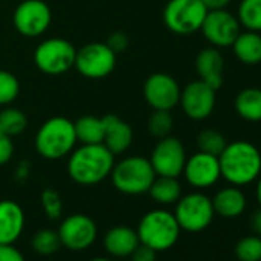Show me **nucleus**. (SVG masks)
<instances>
[{"label": "nucleus", "mask_w": 261, "mask_h": 261, "mask_svg": "<svg viewBox=\"0 0 261 261\" xmlns=\"http://www.w3.org/2000/svg\"><path fill=\"white\" fill-rule=\"evenodd\" d=\"M115 155L103 145H82L74 148L68 159L69 178L82 186H94L111 175Z\"/></svg>", "instance_id": "nucleus-1"}, {"label": "nucleus", "mask_w": 261, "mask_h": 261, "mask_svg": "<svg viewBox=\"0 0 261 261\" xmlns=\"http://www.w3.org/2000/svg\"><path fill=\"white\" fill-rule=\"evenodd\" d=\"M218 163L221 178L232 186H247L261 175V154L250 142L238 140L226 145Z\"/></svg>", "instance_id": "nucleus-2"}, {"label": "nucleus", "mask_w": 261, "mask_h": 261, "mask_svg": "<svg viewBox=\"0 0 261 261\" xmlns=\"http://www.w3.org/2000/svg\"><path fill=\"white\" fill-rule=\"evenodd\" d=\"M77 137L74 121L66 117H51L37 130L34 146L46 160H60L72 152Z\"/></svg>", "instance_id": "nucleus-3"}, {"label": "nucleus", "mask_w": 261, "mask_h": 261, "mask_svg": "<svg viewBox=\"0 0 261 261\" xmlns=\"http://www.w3.org/2000/svg\"><path fill=\"white\" fill-rule=\"evenodd\" d=\"M136 230L140 244H145L155 252L171 249L178 241L181 232L174 212L166 209H154L146 212Z\"/></svg>", "instance_id": "nucleus-4"}, {"label": "nucleus", "mask_w": 261, "mask_h": 261, "mask_svg": "<svg viewBox=\"0 0 261 261\" xmlns=\"http://www.w3.org/2000/svg\"><path fill=\"white\" fill-rule=\"evenodd\" d=\"M109 177L118 192L124 195H143L148 194L157 175L149 159L130 155L117 162Z\"/></svg>", "instance_id": "nucleus-5"}, {"label": "nucleus", "mask_w": 261, "mask_h": 261, "mask_svg": "<svg viewBox=\"0 0 261 261\" xmlns=\"http://www.w3.org/2000/svg\"><path fill=\"white\" fill-rule=\"evenodd\" d=\"M174 215L181 230L197 233L207 229L214 220L212 200L201 192H191L175 203Z\"/></svg>", "instance_id": "nucleus-6"}, {"label": "nucleus", "mask_w": 261, "mask_h": 261, "mask_svg": "<svg viewBox=\"0 0 261 261\" xmlns=\"http://www.w3.org/2000/svg\"><path fill=\"white\" fill-rule=\"evenodd\" d=\"M207 8L200 0H169L163 10V22L169 31L188 36L200 31Z\"/></svg>", "instance_id": "nucleus-7"}, {"label": "nucleus", "mask_w": 261, "mask_h": 261, "mask_svg": "<svg viewBox=\"0 0 261 261\" xmlns=\"http://www.w3.org/2000/svg\"><path fill=\"white\" fill-rule=\"evenodd\" d=\"M77 49L62 37L46 39L34 51L36 66L48 75H60L74 68Z\"/></svg>", "instance_id": "nucleus-8"}, {"label": "nucleus", "mask_w": 261, "mask_h": 261, "mask_svg": "<svg viewBox=\"0 0 261 261\" xmlns=\"http://www.w3.org/2000/svg\"><path fill=\"white\" fill-rule=\"evenodd\" d=\"M117 63V54L106 45L100 42H92L75 53L74 68L80 75L91 80H98L108 77Z\"/></svg>", "instance_id": "nucleus-9"}, {"label": "nucleus", "mask_w": 261, "mask_h": 261, "mask_svg": "<svg viewBox=\"0 0 261 261\" xmlns=\"http://www.w3.org/2000/svg\"><path fill=\"white\" fill-rule=\"evenodd\" d=\"M204 39L214 48H229L241 33V25L235 14L224 10L207 11L200 28Z\"/></svg>", "instance_id": "nucleus-10"}, {"label": "nucleus", "mask_w": 261, "mask_h": 261, "mask_svg": "<svg viewBox=\"0 0 261 261\" xmlns=\"http://www.w3.org/2000/svg\"><path fill=\"white\" fill-rule=\"evenodd\" d=\"M186 159L188 157L183 143L178 139L168 136L159 140V143L152 149L149 162L155 175L178 178L183 174Z\"/></svg>", "instance_id": "nucleus-11"}, {"label": "nucleus", "mask_w": 261, "mask_h": 261, "mask_svg": "<svg viewBox=\"0 0 261 261\" xmlns=\"http://www.w3.org/2000/svg\"><path fill=\"white\" fill-rule=\"evenodd\" d=\"M57 233L63 247L69 250H85L97 240V224L85 214H72L60 221Z\"/></svg>", "instance_id": "nucleus-12"}, {"label": "nucleus", "mask_w": 261, "mask_h": 261, "mask_svg": "<svg viewBox=\"0 0 261 261\" xmlns=\"http://www.w3.org/2000/svg\"><path fill=\"white\" fill-rule=\"evenodd\" d=\"M51 20V8L43 0H23L13 16L16 30L25 37L42 36L49 28Z\"/></svg>", "instance_id": "nucleus-13"}, {"label": "nucleus", "mask_w": 261, "mask_h": 261, "mask_svg": "<svg viewBox=\"0 0 261 261\" xmlns=\"http://www.w3.org/2000/svg\"><path fill=\"white\" fill-rule=\"evenodd\" d=\"M215 89L198 79L188 83L181 89L178 105L191 120H206L215 109Z\"/></svg>", "instance_id": "nucleus-14"}, {"label": "nucleus", "mask_w": 261, "mask_h": 261, "mask_svg": "<svg viewBox=\"0 0 261 261\" xmlns=\"http://www.w3.org/2000/svg\"><path fill=\"white\" fill-rule=\"evenodd\" d=\"M180 85L166 72L149 75L143 85V97L152 109L172 111L180 101Z\"/></svg>", "instance_id": "nucleus-15"}, {"label": "nucleus", "mask_w": 261, "mask_h": 261, "mask_svg": "<svg viewBox=\"0 0 261 261\" xmlns=\"http://www.w3.org/2000/svg\"><path fill=\"white\" fill-rule=\"evenodd\" d=\"M183 175L186 181L195 189H207L214 186L221 178L218 157L201 151L195 152L186 159Z\"/></svg>", "instance_id": "nucleus-16"}, {"label": "nucleus", "mask_w": 261, "mask_h": 261, "mask_svg": "<svg viewBox=\"0 0 261 261\" xmlns=\"http://www.w3.org/2000/svg\"><path fill=\"white\" fill-rule=\"evenodd\" d=\"M103 120V145L114 154L120 155L129 149L134 140V133L124 120L118 115L108 114L101 117Z\"/></svg>", "instance_id": "nucleus-17"}, {"label": "nucleus", "mask_w": 261, "mask_h": 261, "mask_svg": "<svg viewBox=\"0 0 261 261\" xmlns=\"http://www.w3.org/2000/svg\"><path fill=\"white\" fill-rule=\"evenodd\" d=\"M25 229V212L13 200L0 201V244H14Z\"/></svg>", "instance_id": "nucleus-18"}, {"label": "nucleus", "mask_w": 261, "mask_h": 261, "mask_svg": "<svg viewBox=\"0 0 261 261\" xmlns=\"http://www.w3.org/2000/svg\"><path fill=\"white\" fill-rule=\"evenodd\" d=\"M140 244L137 230L130 226L118 224L111 227L103 237L105 250L114 258H126L130 256L137 246Z\"/></svg>", "instance_id": "nucleus-19"}, {"label": "nucleus", "mask_w": 261, "mask_h": 261, "mask_svg": "<svg viewBox=\"0 0 261 261\" xmlns=\"http://www.w3.org/2000/svg\"><path fill=\"white\" fill-rule=\"evenodd\" d=\"M195 68L200 75V80L207 83L212 89L218 91L223 85V69L224 59L218 48L209 46L198 53L195 59Z\"/></svg>", "instance_id": "nucleus-20"}, {"label": "nucleus", "mask_w": 261, "mask_h": 261, "mask_svg": "<svg viewBox=\"0 0 261 261\" xmlns=\"http://www.w3.org/2000/svg\"><path fill=\"white\" fill-rule=\"evenodd\" d=\"M212 200L214 212L223 218H237L240 217L247 206L244 192L238 186H226L220 189Z\"/></svg>", "instance_id": "nucleus-21"}, {"label": "nucleus", "mask_w": 261, "mask_h": 261, "mask_svg": "<svg viewBox=\"0 0 261 261\" xmlns=\"http://www.w3.org/2000/svg\"><path fill=\"white\" fill-rule=\"evenodd\" d=\"M233 56L238 62L247 66H256L261 63V33L241 31L232 43Z\"/></svg>", "instance_id": "nucleus-22"}, {"label": "nucleus", "mask_w": 261, "mask_h": 261, "mask_svg": "<svg viewBox=\"0 0 261 261\" xmlns=\"http://www.w3.org/2000/svg\"><path fill=\"white\" fill-rule=\"evenodd\" d=\"M233 108L238 117L246 121H261V88H244L235 97Z\"/></svg>", "instance_id": "nucleus-23"}, {"label": "nucleus", "mask_w": 261, "mask_h": 261, "mask_svg": "<svg viewBox=\"0 0 261 261\" xmlns=\"http://www.w3.org/2000/svg\"><path fill=\"white\" fill-rule=\"evenodd\" d=\"M148 194L151 198L163 206L175 204L181 197V185L175 177H162L157 175L152 181Z\"/></svg>", "instance_id": "nucleus-24"}, {"label": "nucleus", "mask_w": 261, "mask_h": 261, "mask_svg": "<svg viewBox=\"0 0 261 261\" xmlns=\"http://www.w3.org/2000/svg\"><path fill=\"white\" fill-rule=\"evenodd\" d=\"M75 137L82 145H97L103 142V120L95 115H82L74 121Z\"/></svg>", "instance_id": "nucleus-25"}, {"label": "nucleus", "mask_w": 261, "mask_h": 261, "mask_svg": "<svg viewBox=\"0 0 261 261\" xmlns=\"http://www.w3.org/2000/svg\"><path fill=\"white\" fill-rule=\"evenodd\" d=\"M237 19L246 31L261 33V0H241Z\"/></svg>", "instance_id": "nucleus-26"}, {"label": "nucleus", "mask_w": 261, "mask_h": 261, "mask_svg": "<svg viewBox=\"0 0 261 261\" xmlns=\"http://www.w3.org/2000/svg\"><path fill=\"white\" fill-rule=\"evenodd\" d=\"M28 126V118L23 111L17 108H7L0 111V133L10 137L20 136Z\"/></svg>", "instance_id": "nucleus-27"}, {"label": "nucleus", "mask_w": 261, "mask_h": 261, "mask_svg": "<svg viewBox=\"0 0 261 261\" xmlns=\"http://www.w3.org/2000/svg\"><path fill=\"white\" fill-rule=\"evenodd\" d=\"M31 246H33V250L36 253H39L42 256H49V255H54L60 249L62 244H60V238H59L57 230L42 229L33 235Z\"/></svg>", "instance_id": "nucleus-28"}, {"label": "nucleus", "mask_w": 261, "mask_h": 261, "mask_svg": "<svg viewBox=\"0 0 261 261\" xmlns=\"http://www.w3.org/2000/svg\"><path fill=\"white\" fill-rule=\"evenodd\" d=\"M174 127V117L171 111L154 109V112L148 118V130L149 134L155 139H165L171 136Z\"/></svg>", "instance_id": "nucleus-29"}, {"label": "nucleus", "mask_w": 261, "mask_h": 261, "mask_svg": "<svg viewBox=\"0 0 261 261\" xmlns=\"http://www.w3.org/2000/svg\"><path fill=\"white\" fill-rule=\"evenodd\" d=\"M226 139L221 133L215 129H203L197 137V146L198 151L212 154V155H220L223 149L226 148Z\"/></svg>", "instance_id": "nucleus-30"}, {"label": "nucleus", "mask_w": 261, "mask_h": 261, "mask_svg": "<svg viewBox=\"0 0 261 261\" xmlns=\"http://www.w3.org/2000/svg\"><path fill=\"white\" fill-rule=\"evenodd\" d=\"M235 256L240 261H261V237L249 235L235 244Z\"/></svg>", "instance_id": "nucleus-31"}, {"label": "nucleus", "mask_w": 261, "mask_h": 261, "mask_svg": "<svg viewBox=\"0 0 261 261\" xmlns=\"http://www.w3.org/2000/svg\"><path fill=\"white\" fill-rule=\"evenodd\" d=\"M20 92V83L14 74L0 69V106L11 105Z\"/></svg>", "instance_id": "nucleus-32"}, {"label": "nucleus", "mask_w": 261, "mask_h": 261, "mask_svg": "<svg viewBox=\"0 0 261 261\" xmlns=\"http://www.w3.org/2000/svg\"><path fill=\"white\" fill-rule=\"evenodd\" d=\"M40 201H42V207H43V211H45V214H46V217L49 220H59L62 217V214H63V201H62L60 194L56 189L46 188L42 192Z\"/></svg>", "instance_id": "nucleus-33"}, {"label": "nucleus", "mask_w": 261, "mask_h": 261, "mask_svg": "<svg viewBox=\"0 0 261 261\" xmlns=\"http://www.w3.org/2000/svg\"><path fill=\"white\" fill-rule=\"evenodd\" d=\"M14 155V143H13V137L0 133V166L7 165L8 162H11Z\"/></svg>", "instance_id": "nucleus-34"}, {"label": "nucleus", "mask_w": 261, "mask_h": 261, "mask_svg": "<svg viewBox=\"0 0 261 261\" xmlns=\"http://www.w3.org/2000/svg\"><path fill=\"white\" fill-rule=\"evenodd\" d=\"M0 261H27V258L14 244H0Z\"/></svg>", "instance_id": "nucleus-35"}, {"label": "nucleus", "mask_w": 261, "mask_h": 261, "mask_svg": "<svg viewBox=\"0 0 261 261\" xmlns=\"http://www.w3.org/2000/svg\"><path fill=\"white\" fill-rule=\"evenodd\" d=\"M106 45H108V46H109L115 54L123 53V51L127 48V36H126L124 33H120V31L112 33V34L108 37Z\"/></svg>", "instance_id": "nucleus-36"}, {"label": "nucleus", "mask_w": 261, "mask_h": 261, "mask_svg": "<svg viewBox=\"0 0 261 261\" xmlns=\"http://www.w3.org/2000/svg\"><path fill=\"white\" fill-rule=\"evenodd\" d=\"M129 258L130 261H157V252L145 244H139Z\"/></svg>", "instance_id": "nucleus-37"}, {"label": "nucleus", "mask_w": 261, "mask_h": 261, "mask_svg": "<svg viewBox=\"0 0 261 261\" xmlns=\"http://www.w3.org/2000/svg\"><path fill=\"white\" fill-rule=\"evenodd\" d=\"M200 2L207 8V11H212V10H224V8H227V5L232 2V0H200Z\"/></svg>", "instance_id": "nucleus-38"}, {"label": "nucleus", "mask_w": 261, "mask_h": 261, "mask_svg": "<svg viewBox=\"0 0 261 261\" xmlns=\"http://www.w3.org/2000/svg\"><path fill=\"white\" fill-rule=\"evenodd\" d=\"M252 227H253V230L256 232V235L261 237V207H259V211H256V212L253 214V217H252Z\"/></svg>", "instance_id": "nucleus-39"}, {"label": "nucleus", "mask_w": 261, "mask_h": 261, "mask_svg": "<svg viewBox=\"0 0 261 261\" xmlns=\"http://www.w3.org/2000/svg\"><path fill=\"white\" fill-rule=\"evenodd\" d=\"M256 200H258V204L261 207V175L256 178Z\"/></svg>", "instance_id": "nucleus-40"}, {"label": "nucleus", "mask_w": 261, "mask_h": 261, "mask_svg": "<svg viewBox=\"0 0 261 261\" xmlns=\"http://www.w3.org/2000/svg\"><path fill=\"white\" fill-rule=\"evenodd\" d=\"M89 261H112V259L105 258V256H95V258H92V259H89Z\"/></svg>", "instance_id": "nucleus-41"}, {"label": "nucleus", "mask_w": 261, "mask_h": 261, "mask_svg": "<svg viewBox=\"0 0 261 261\" xmlns=\"http://www.w3.org/2000/svg\"><path fill=\"white\" fill-rule=\"evenodd\" d=\"M258 149H259V154H261V145H259V148H258Z\"/></svg>", "instance_id": "nucleus-42"}]
</instances>
